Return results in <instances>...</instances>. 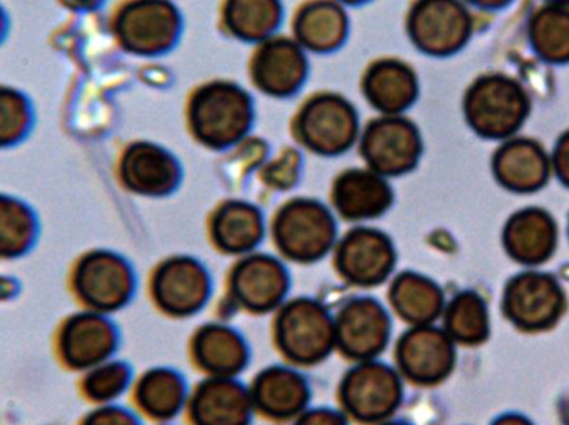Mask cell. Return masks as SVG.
Instances as JSON below:
<instances>
[{"label": "cell", "instance_id": "obj_1", "mask_svg": "<svg viewBox=\"0 0 569 425\" xmlns=\"http://www.w3.org/2000/svg\"><path fill=\"white\" fill-rule=\"evenodd\" d=\"M465 119L477 135L503 140L518 135L531 113V99L523 83L507 73L478 77L465 95Z\"/></svg>", "mask_w": 569, "mask_h": 425}, {"label": "cell", "instance_id": "obj_2", "mask_svg": "<svg viewBox=\"0 0 569 425\" xmlns=\"http://www.w3.org/2000/svg\"><path fill=\"white\" fill-rule=\"evenodd\" d=\"M501 307L518 330L543 333L560 323L567 313L568 297L553 274L528 267L508 281Z\"/></svg>", "mask_w": 569, "mask_h": 425}, {"label": "cell", "instance_id": "obj_3", "mask_svg": "<svg viewBox=\"0 0 569 425\" xmlns=\"http://www.w3.org/2000/svg\"><path fill=\"white\" fill-rule=\"evenodd\" d=\"M192 127L197 136L210 146L237 142L249 129L252 119L250 99L230 83H213L193 99Z\"/></svg>", "mask_w": 569, "mask_h": 425}, {"label": "cell", "instance_id": "obj_4", "mask_svg": "<svg viewBox=\"0 0 569 425\" xmlns=\"http://www.w3.org/2000/svg\"><path fill=\"white\" fill-rule=\"evenodd\" d=\"M72 284L86 310L109 314L132 297L133 273L117 254L93 251L77 263Z\"/></svg>", "mask_w": 569, "mask_h": 425}, {"label": "cell", "instance_id": "obj_5", "mask_svg": "<svg viewBox=\"0 0 569 425\" xmlns=\"http://www.w3.org/2000/svg\"><path fill=\"white\" fill-rule=\"evenodd\" d=\"M413 42L430 55H450L467 45L473 16L465 0H420L410 16Z\"/></svg>", "mask_w": 569, "mask_h": 425}, {"label": "cell", "instance_id": "obj_6", "mask_svg": "<svg viewBox=\"0 0 569 425\" xmlns=\"http://www.w3.org/2000/svg\"><path fill=\"white\" fill-rule=\"evenodd\" d=\"M491 172L501 189L518 195L540 192L553 176L551 153L531 136L518 135L498 142Z\"/></svg>", "mask_w": 569, "mask_h": 425}, {"label": "cell", "instance_id": "obj_7", "mask_svg": "<svg viewBox=\"0 0 569 425\" xmlns=\"http://www.w3.org/2000/svg\"><path fill=\"white\" fill-rule=\"evenodd\" d=\"M117 341L119 334L107 314L83 310L63 321L57 347L67 367L87 373L112 360Z\"/></svg>", "mask_w": 569, "mask_h": 425}, {"label": "cell", "instance_id": "obj_8", "mask_svg": "<svg viewBox=\"0 0 569 425\" xmlns=\"http://www.w3.org/2000/svg\"><path fill=\"white\" fill-rule=\"evenodd\" d=\"M333 236V217L317 202L298 200L290 203L276 221L277 243L293 260H317L327 253Z\"/></svg>", "mask_w": 569, "mask_h": 425}, {"label": "cell", "instance_id": "obj_9", "mask_svg": "<svg viewBox=\"0 0 569 425\" xmlns=\"http://www.w3.org/2000/svg\"><path fill=\"white\" fill-rule=\"evenodd\" d=\"M280 347L297 363H315L327 356L335 343V324L323 307L297 301L284 307L277 324Z\"/></svg>", "mask_w": 569, "mask_h": 425}, {"label": "cell", "instance_id": "obj_10", "mask_svg": "<svg viewBox=\"0 0 569 425\" xmlns=\"http://www.w3.org/2000/svg\"><path fill=\"white\" fill-rule=\"evenodd\" d=\"M341 397L351 416L377 423L390 416L400 404V380L387 366L363 364L348 374L341 387Z\"/></svg>", "mask_w": 569, "mask_h": 425}, {"label": "cell", "instance_id": "obj_11", "mask_svg": "<svg viewBox=\"0 0 569 425\" xmlns=\"http://www.w3.org/2000/svg\"><path fill=\"white\" fill-rule=\"evenodd\" d=\"M560 227L553 214L538 206L518 210L503 227V247L511 260L525 267H540L553 257Z\"/></svg>", "mask_w": 569, "mask_h": 425}, {"label": "cell", "instance_id": "obj_12", "mask_svg": "<svg viewBox=\"0 0 569 425\" xmlns=\"http://www.w3.org/2000/svg\"><path fill=\"white\" fill-rule=\"evenodd\" d=\"M455 343L445 331L430 326H417L403 336L398 346L401 371L415 383H441L450 376L455 366Z\"/></svg>", "mask_w": 569, "mask_h": 425}, {"label": "cell", "instance_id": "obj_13", "mask_svg": "<svg viewBox=\"0 0 569 425\" xmlns=\"http://www.w3.org/2000/svg\"><path fill=\"white\" fill-rule=\"evenodd\" d=\"M421 140L417 127L403 119H383L368 127L363 155L375 172L400 175L417 165Z\"/></svg>", "mask_w": 569, "mask_h": 425}, {"label": "cell", "instance_id": "obj_14", "mask_svg": "<svg viewBox=\"0 0 569 425\" xmlns=\"http://www.w3.org/2000/svg\"><path fill=\"white\" fill-rule=\"evenodd\" d=\"M298 129L310 149L320 153H340L353 142L357 115L340 97H317L301 112Z\"/></svg>", "mask_w": 569, "mask_h": 425}, {"label": "cell", "instance_id": "obj_15", "mask_svg": "<svg viewBox=\"0 0 569 425\" xmlns=\"http://www.w3.org/2000/svg\"><path fill=\"white\" fill-rule=\"evenodd\" d=\"M387 311L371 300H357L341 310L335 323V343L357 360H370L387 344Z\"/></svg>", "mask_w": 569, "mask_h": 425}, {"label": "cell", "instance_id": "obj_16", "mask_svg": "<svg viewBox=\"0 0 569 425\" xmlns=\"http://www.w3.org/2000/svg\"><path fill=\"white\" fill-rule=\"evenodd\" d=\"M119 29L123 42L136 52H160L176 39L179 16L169 2L142 0L122 13Z\"/></svg>", "mask_w": 569, "mask_h": 425}, {"label": "cell", "instance_id": "obj_17", "mask_svg": "<svg viewBox=\"0 0 569 425\" xmlns=\"http://www.w3.org/2000/svg\"><path fill=\"white\" fill-rule=\"evenodd\" d=\"M338 267L351 283H380L393 267L395 254L387 236L373 230H355L341 241Z\"/></svg>", "mask_w": 569, "mask_h": 425}, {"label": "cell", "instance_id": "obj_18", "mask_svg": "<svg viewBox=\"0 0 569 425\" xmlns=\"http://www.w3.org/2000/svg\"><path fill=\"white\" fill-rule=\"evenodd\" d=\"M153 296L167 313H196L209 296V277L196 261H169L153 277Z\"/></svg>", "mask_w": 569, "mask_h": 425}, {"label": "cell", "instance_id": "obj_19", "mask_svg": "<svg viewBox=\"0 0 569 425\" xmlns=\"http://www.w3.org/2000/svg\"><path fill=\"white\" fill-rule=\"evenodd\" d=\"M237 300L253 311H269L282 301L287 273L279 261L252 256L239 264L232 277Z\"/></svg>", "mask_w": 569, "mask_h": 425}, {"label": "cell", "instance_id": "obj_20", "mask_svg": "<svg viewBox=\"0 0 569 425\" xmlns=\"http://www.w3.org/2000/svg\"><path fill=\"white\" fill-rule=\"evenodd\" d=\"M250 411L252 399L247 391L227 377L202 384L192 401L196 425H247Z\"/></svg>", "mask_w": 569, "mask_h": 425}, {"label": "cell", "instance_id": "obj_21", "mask_svg": "<svg viewBox=\"0 0 569 425\" xmlns=\"http://www.w3.org/2000/svg\"><path fill=\"white\" fill-rule=\"evenodd\" d=\"M305 57L297 43L290 40H270L262 47L256 59L257 85L273 95L293 92L305 75Z\"/></svg>", "mask_w": 569, "mask_h": 425}, {"label": "cell", "instance_id": "obj_22", "mask_svg": "<svg viewBox=\"0 0 569 425\" xmlns=\"http://www.w3.org/2000/svg\"><path fill=\"white\" fill-rule=\"evenodd\" d=\"M123 180L129 189L143 195L170 192L179 180V169L172 156L152 145H137L127 153Z\"/></svg>", "mask_w": 569, "mask_h": 425}, {"label": "cell", "instance_id": "obj_23", "mask_svg": "<svg viewBox=\"0 0 569 425\" xmlns=\"http://www.w3.org/2000/svg\"><path fill=\"white\" fill-rule=\"evenodd\" d=\"M531 49L551 65L569 63V6L541 3L528 20Z\"/></svg>", "mask_w": 569, "mask_h": 425}, {"label": "cell", "instance_id": "obj_24", "mask_svg": "<svg viewBox=\"0 0 569 425\" xmlns=\"http://www.w3.org/2000/svg\"><path fill=\"white\" fill-rule=\"evenodd\" d=\"M391 192L387 183L371 172H348L335 186V203L341 214L351 220L377 216L388 209Z\"/></svg>", "mask_w": 569, "mask_h": 425}, {"label": "cell", "instance_id": "obj_25", "mask_svg": "<svg viewBox=\"0 0 569 425\" xmlns=\"http://www.w3.org/2000/svg\"><path fill=\"white\" fill-rule=\"evenodd\" d=\"M307 397V384L301 376L295 371L276 367L257 377L252 401L267 416L287 419L300 413Z\"/></svg>", "mask_w": 569, "mask_h": 425}, {"label": "cell", "instance_id": "obj_26", "mask_svg": "<svg viewBox=\"0 0 569 425\" xmlns=\"http://www.w3.org/2000/svg\"><path fill=\"white\" fill-rule=\"evenodd\" d=\"M395 310L415 326H430L443 314L445 297L438 284L418 274H403L390 294Z\"/></svg>", "mask_w": 569, "mask_h": 425}, {"label": "cell", "instance_id": "obj_27", "mask_svg": "<svg viewBox=\"0 0 569 425\" xmlns=\"http://www.w3.org/2000/svg\"><path fill=\"white\" fill-rule=\"evenodd\" d=\"M445 333L455 344L480 346L490 336L491 321L487 301L475 291H461L445 304Z\"/></svg>", "mask_w": 569, "mask_h": 425}, {"label": "cell", "instance_id": "obj_28", "mask_svg": "<svg viewBox=\"0 0 569 425\" xmlns=\"http://www.w3.org/2000/svg\"><path fill=\"white\" fill-rule=\"evenodd\" d=\"M365 90L377 109L400 112L417 97V77L403 63L381 62L368 72Z\"/></svg>", "mask_w": 569, "mask_h": 425}, {"label": "cell", "instance_id": "obj_29", "mask_svg": "<svg viewBox=\"0 0 569 425\" xmlns=\"http://www.w3.org/2000/svg\"><path fill=\"white\" fill-rule=\"evenodd\" d=\"M197 361L219 377L232 376L247 363L243 341L227 327L210 326L196 341Z\"/></svg>", "mask_w": 569, "mask_h": 425}, {"label": "cell", "instance_id": "obj_30", "mask_svg": "<svg viewBox=\"0 0 569 425\" xmlns=\"http://www.w3.org/2000/svg\"><path fill=\"white\" fill-rule=\"evenodd\" d=\"M260 213L246 203H229L217 214L213 236L217 244L229 253L252 250L262 237Z\"/></svg>", "mask_w": 569, "mask_h": 425}, {"label": "cell", "instance_id": "obj_31", "mask_svg": "<svg viewBox=\"0 0 569 425\" xmlns=\"http://www.w3.org/2000/svg\"><path fill=\"white\" fill-rule=\"evenodd\" d=\"M347 19L333 2H315L301 10L297 19V36L313 50H330L343 40Z\"/></svg>", "mask_w": 569, "mask_h": 425}, {"label": "cell", "instance_id": "obj_32", "mask_svg": "<svg viewBox=\"0 0 569 425\" xmlns=\"http://www.w3.org/2000/svg\"><path fill=\"white\" fill-rule=\"evenodd\" d=\"M186 387L172 371H150L137 384V403L156 419H169L182 407Z\"/></svg>", "mask_w": 569, "mask_h": 425}, {"label": "cell", "instance_id": "obj_33", "mask_svg": "<svg viewBox=\"0 0 569 425\" xmlns=\"http://www.w3.org/2000/svg\"><path fill=\"white\" fill-rule=\"evenodd\" d=\"M227 20L230 29L242 39H263L279 23V0H230Z\"/></svg>", "mask_w": 569, "mask_h": 425}, {"label": "cell", "instance_id": "obj_34", "mask_svg": "<svg viewBox=\"0 0 569 425\" xmlns=\"http://www.w3.org/2000/svg\"><path fill=\"white\" fill-rule=\"evenodd\" d=\"M32 214L16 200L0 199V260L22 256L33 241Z\"/></svg>", "mask_w": 569, "mask_h": 425}, {"label": "cell", "instance_id": "obj_35", "mask_svg": "<svg viewBox=\"0 0 569 425\" xmlns=\"http://www.w3.org/2000/svg\"><path fill=\"white\" fill-rule=\"evenodd\" d=\"M83 374V394L100 406H109L119 399L130 384L129 366L120 361H106Z\"/></svg>", "mask_w": 569, "mask_h": 425}, {"label": "cell", "instance_id": "obj_36", "mask_svg": "<svg viewBox=\"0 0 569 425\" xmlns=\"http://www.w3.org/2000/svg\"><path fill=\"white\" fill-rule=\"evenodd\" d=\"M23 110L12 95H0V140L16 135L22 123Z\"/></svg>", "mask_w": 569, "mask_h": 425}, {"label": "cell", "instance_id": "obj_37", "mask_svg": "<svg viewBox=\"0 0 569 425\" xmlns=\"http://www.w3.org/2000/svg\"><path fill=\"white\" fill-rule=\"evenodd\" d=\"M82 425H140L137 417L129 411L116 406H100L99 409L90 413Z\"/></svg>", "mask_w": 569, "mask_h": 425}, {"label": "cell", "instance_id": "obj_38", "mask_svg": "<svg viewBox=\"0 0 569 425\" xmlns=\"http://www.w3.org/2000/svg\"><path fill=\"white\" fill-rule=\"evenodd\" d=\"M295 153L288 152L282 159L277 160L276 163L269 166L266 175L267 180L279 189H288V185L293 183L297 179L298 162Z\"/></svg>", "mask_w": 569, "mask_h": 425}, {"label": "cell", "instance_id": "obj_39", "mask_svg": "<svg viewBox=\"0 0 569 425\" xmlns=\"http://www.w3.org/2000/svg\"><path fill=\"white\" fill-rule=\"evenodd\" d=\"M550 153L553 175L569 189V129L558 136Z\"/></svg>", "mask_w": 569, "mask_h": 425}, {"label": "cell", "instance_id": "obj_40", "mask_svg": "<svg viewBox=\"0 0 569 425\" xmlns=\"http://www.w3.org/2000/svg\"><path fill=\"white\" fill-rule=\"evenodd\" d=\"M297 425H347L338 414L331 411H315V413L307 414L301 417L300 423Z\"/></svg>", "mask_w": 569, "mask_h": 425}, {"label": "cell", "instance_id": "obj_41", "mask_svg": "<svg viewBox=\"0 0 569 425\" xmlns=\"http://www.w3.org/2000/svg\"><path fill=\"white\" fill-rule=\"evenodd\" d=\"M20 294V283L17 277L0 271V301H10Z\"/></svg>", "mask_w": 569, "mask_h": 425}, {"label": "cell", "instance_id": "obj_42", "mask_svg": "<svg viewBox=\"0 0 569 425\" xmlns=\"http://www.w3.org/2000/svg\"><path fill=\"white\" fill-rule=\"evenodd\" d=\"M465 2L481 10H500L510 6L513 0H465Z\"/></svg>", "mask_w": 569, "mask_h": 425}, {"label": "cell", "instance_id": "obj_43", "mask_svg": "<svg viewBox=\"0 0 569 425\" xmlns=\"http://www.w3.org/2000/svg\"><path fill=\"white\" fill-rule=\"evenodd\" d=\"M493 425H535L523 414L510 413L505 416L498 417Z\"/></svg>", "mask_w": 569, "mask_h": 425}, {"label": "cell", "instance_id": "obj_44", "mask_svg": "<svg viewBox=\"0 0 569 425\" xmlns=\"http://www.w3.org/2000/svg\"><path fill=\"white\" fill-rule=\"evenodd\" d=\"M545 3H560V6H569V0H541Z\"/></svg>", "mask_w": 569, "mask_h": 425}, {"label": "cell", "instance_id": "obj_45", "mask_svg": "<svg viewBox=\"0 0 569 425\" xmlns=\"http://www.w3.org/2000/svg\"><path fill=\"white\" fill-rule=\"evenodd\" d=\"M345 2L357 3V2H363V0H345Z\"/></svg>", "mask_w": 569, "mask_h": 425}, {"label": "cell", "instance_id": "obj_46", "mask_svg": "<svg viewBox=\"0 0 569 425\" xmlns=\"http://www.w3.org/2000/svg\"><path fill=\"white\" fill-rule=\"evenodd\" d=\"M387 425H405V424H387Z\"/></svg>", "mask_w": 569, "mask_h": 425}, {"label": "cell", "instance_id": "obj_47", "mask_svg": "<svg viewBox=\"0 0 569 425\" xmlns=\"http://www.w3.org/2000/svg\"><path fill=\"white\" fill-rule=\"evenodd\" d=\"M568 234H569V223H568Z\"/></svg>", "mask_w": 569, "mask_h": 425}]
</instances>
